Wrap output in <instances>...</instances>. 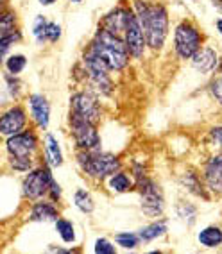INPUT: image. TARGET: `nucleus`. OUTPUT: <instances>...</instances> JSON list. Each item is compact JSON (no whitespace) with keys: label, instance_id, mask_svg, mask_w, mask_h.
<instances>
[{"label":"nucleus","instance_id":"2","mask_svg":"<svg viewBox=\"0 0 222 254\" xmlns=\"http://www.w3.org/2000/svg\"><path fill=\"white\" fill-rule=\"evenodd\" d=\"M86 50L95 56L111 73L124 72L129 66V61H131V56L127 52L124 38L117 36V34L106 31L102 27L97 29Z\"/></svg>","mask_w":222,"mask_h":254},{"label":"nucleus","instance_id":"18","mask_svg":"<svg viewBox=\"0 0 222 254\" xmlns=\"http://www.w3.org/2000/svg\"><path fill=\"white\" fill-rule=\"evenodd\" d=\"M179 185H181L190 195L210 200L208 190H206V186H204L203 177L195 172V170H186V172H183L181 176H179Z\"/></svg>","mask_w":222,"mask_h":254},{"label":"nucleus","instance_id":"3","mask_svg":"<svg viewBox=\"0 0 222 254\" xmlns=\"http://www.w3.org/2000/svg\"><path fill=\"white\" fill-rule=\"evenodd\" d=\"M75 163L86 177L97 183L106 181L111 174L122 168V159L113 152H106L102 149L97 150H77Z\"/></svg>","mask_w":222,"mask_h":254},{"label":"nucleus","instance_id":"30","mask_svg":"<svg viewBox=\"0 0 222 254\" xmlns=\"http://www.w3.org/2000/svg\"><path fill=\"white\" fill-rule=\"evenodd\" d=\"M47 23L49 20L43 14H36V18L32 20V38L36 41V45L47 43Z\"/></svg>","mask_w":222,"mask_h":254},{"label":"nucleus","instance_id":"28","mask_svg":"<svg viewBox=\"0 0 222 254\" xmlns=\"http://www.w3.org/2000/svg\"><path fill=\"white\" fill-rule=\"evenodd\" d=\"M115 244L118 247H122L124 251H135L138 245L142 244L140 236L138 233H133V231H120L115 235Z\"/></svg>","mask_w":222,"mask_h":254},{"label":"nucleus","instance_id":"9","mask_svg":"<svg viewBox=\"0 0 222 254\" xmlns=\"http://www.w3.org/2000/svg\"><path fill=\"white\" fill-rule=\"evenodd\" d=\"M68 129H70V134H72V140L77 150H97L102 147L97 124L68 117Z\"/></svg>","mask_w":222,"mask_h":254},{"label":"nucleus","instance_id":"24","mask_svg":"<svg viewBox=\"0 0 222 254\" xmlns=\"http://www.w3.org/2000/svg\"><path fill=\"white\" fill-rule=\"evenodd\" d=\"M56 226V233H58V236L63 240V244H74L75 242V226H74L72 220H68V218H63L59 217L58 220L54 222Z\"/></svg>","mask_w":222,"mask_h":254},{"label":"nucleus","instance_id":"20","mask_svg":"<svg viewBox=\"0 0 222 254\" xmlns=\"http://www.w3.org/2000/svg\"><path fill=\"white\" fill-rule=\"evenodd\" d=\"M167 231H168V220L167 218H159V220H154V222L140 227L138 229V236H140V240L144 244H150V242H154L167 235Z\"/></svg>","mask_w":222,"mask_h":254},{"label":"nucleus","instance_id":"21","mask_svg":"<svg viewBox=\"0 0 222 254\" xmlns=\"http://www.w3.org/2000/svg\"><path fill=\"white\" fill-rule=\"evenodd\" d=\"M197 242L199 245L206 247V249H217L222 245V227L219 226H206L201 229L197 235Z\"/></svg>","mask_w":222,"mask_h":254},{"label":"nucleus","instance_id":"8","mask_svg":"<svg viewBox=\"0 0 222 254\" xmlns=\"http://www.w3.org/2000/svg\"><path fill=\"white\" fill-rule=\"evenodd\" d=\"M5 152L11 158H36L40 152V136L34 127H25L5 140Z\"/></svg>","mask_w":222,"mask_h":254},{"label":"nucleus","instance_id":"26","mask_svg":"<svg viewBox=\"0 0 222 254\" xmlns=\"http://www.w3.org/2000/svg\"><path fill=\"white\" fill-rule=\"evenodd\" d=\"M4 84H5V91H7V97L13 100H18L23 93V82L20 79V75H13V73H4Z\"/></svg>","mask_w":222,"mask_h":254},{"label":"nucleus","instance_id":"6","mask_svg":"<svg viewBox=\"0 0 222 254\" xmlns=\"http://www.w3.org/2000/svg\"><path fill=\"white\" fill-rule=\"evenodd\" d=\"M52 181H54V176H52V168L49 165L41 163L32 167L22 179V197L31 202L38 199H45Z\"/></svg>","mask_w":222,"mask_h":254},{"label":"nucleus","instance_id":"1","mask_svg":"<svg viewBox=\"0 0 222 254\" xmlns=\"http://www.w3.org/2000/svg\"><path fill=\"white\" fill-rule=\"evenodd\" d=\"M131 7L144 29L147 47L154 52L163 50L170 25L167 5L159 0H131Z\"/></svg>","mask_w":222,"mask_h":254},{"label":"nucleus","instance_id":"12","mask_svg":"<svg viewBox=\"0 0 222 254\" xmlns=\"http://www.w3.org/2000/svg\"><path fill=\"white\" fill-rule=\"evenodd\" d=\"M27 108L31 120L41 131H47L50 124V102L43 93H31L27 97Z\"/></svg>","mask_w":222,"mask_h":254},{"label":"nucleus","instance_id":"17","mask_svg":"<svg viewBox=\"0 0 222 254\" xmlns=\"http://www.w3.org/2000/svg\"><path fill=\"white\" fill-rule=\"evenodd\" d=\"M43 163L50 168H59L63 165V150L59 147L58 138L52 132H45L43 136Z\"/></svg>","mask_w":222,"mask_h":254},{"label":"nucleus","instance_id":"11","mask_svg":"<svg viewBox=\"0 0 222 254\" xmlns=\"http://www.w3.org/2000/svg\"><path fill=\"white\" fill-rule=\"evenodd\" d=\"M29 117L22 104H14L0 113V136H13L27 127Z\"/></svg>","mask_w":222,"mask_h":254},{"label":"nucleus","instance_id":"4","mask_svg":"<svg viewBox=\"0 0 222 254\" xmlns=\"http://www.w3.org/2000/svg\"><path fill=\"white\" fill-rule=\"evenodd\" d=\"M135 190L140 195V209L144 211L145 217L149 218H158L163 215L165 211V195L161 186L150 179L149 176L136 179L135 181Z\"/></svg>","mask_w":222,"mask_h":254},{"label":"nucleus","instance_id":"23","mask_svg":"<svg viewBox=\"0 0 222 254\" xmlns=\"http://www.w3.org/2000/svg\"><path fill=\"white\" fill-rule=\"evenodd\" d=\"M18 13L9 7L5 13L0 14V38L2 36H11L18 31Z\"/></svg>","mask_w":222,"mask_h":254},{"label":"nucleus","instance_id":"25","mask_svg":"<svg viewBox=\"0 0 222 254\" xmlns=\"http://www.w3.org/2000/svg\"><path fill=\"white\" fill-rule=\"evenodd\" d=\"M176 215L179 220L186 224V226H194L197 220V206L186 200H179L176 204Z\"/></svg>","mask_w":222,"mask_h":254},{"label":"nucleus","instance_id":"29","mask_svg":"<svg viewBox=\"0 0 222 254\" xmlns=\"http://www.w3.org/2000/svg\"><path fill=\"white\" fill-rule=\"evenodd\" d=\"M4 68L7 73L20 75L23 70L27 68V58L23 54H9L4 61Z\"/></svg>","mask_w":222,"mask_h":254},{"label":"nucleus","instance_id":"22","mask_svg":"<svg viewBox=\"0 0 222 254\" xmlns=\"http://www.w3.org/2000/svg\"><path fill=\"white\" fill-rule=\"evenodd\" d=\"M74 206L84 215H91L95 209V200L91 197V193L84 188H77L74 191Z\"/></svg>","mask_w":222,"mask_h":254},{"label":"nucleus","instance_id":"41","mask_svg":"<svg viewBox=\"0 0 222 254\" xmlns=\"http://www.w3.org/2000/svg\"><path fill=\"white\" fill-rule=\"evenodd\" d=\"M68 2H70V4H75V5H79V4H82V2H84V0H68Z\"/></svg>","mask_w":222,"mask_h":254},{"label":"nucleus","instance_id":"13","mask_svg":"<svg viewBox=\"0 0 222 254\" xmlns=\"http://www.w3.org/2000/svg\"><path fill=\"white\" fill-rule=\"evenodd\" d=\"M203 181L213 195H222V152L213 154L203 167Z\"/></svg>","mask_w":222,"mask_h":254},{"label":"nucleus","instance_id":"19","mask_svg":"<svg viewBox=\"0 0 222 254\" xmlns=\"http://www.w3.org/2000/svg\"><path fill=\"white\" fill-rule=\"evenodd\" d=\"M106 181H108L109 191L115 193V195H120V193H127V191L135 190V177L129 176L127 172H124L122 168L117 170L115 174H111Z\"/></svg>","mask_w":222,"mask_h":254},{"label":"nucleus","instance_id":"36","mask_svg":"<svg viewBox=\"0 0 222 254\" xmlns=\"http://www.w3.org/2000/svg\"><path fill=\"white\" fill-rule=\"evenodd\" d=\"M210 140L213 147H217L219 152H222V126H215L210 129Z\"/></svg>","mask_w":222,"mask_h":254},{"label":"nucleus","instance_id":"34","mask_svg":"<svg viewBox=\"0 0 222 254\" xmlns=\"http://www.w3.org/2000/svg\"><path fill=\"white\" fill-rule=\"evenodd\" d=\"M210 93L215 99V102L222 108V77H215L210 82Z\"/></svg>","mask_w":222,"mask_h":254},{"label":"nucleus","instance_id":"38","mask_svg":"<svg viewBox=\"0 0 222 254\" xmlns=\"http://www.w3.org/2000/svg\"><path fill=\"white\" fill-rule=\"evenodd\" d=\"M38 2H40V4L43 5V7H49V5L56 4V2H58V0H38Z\"/></svg>","mask_w":222,"mask_h":254},{"label":"nucleus","instance_id":"7","mask_svg":"<svg viewBox=\"0 0 222 254\" xmlns=\"http://www.w3.org/2000/svg\"><path fill=\"white\" fill-rule=\"evenodd\" d=\"M68 117L81 118L86 122L97 124L99 126L102 118V104L97 93L91 90H79L70 95V113Z\"/></svg>","mask_w":222,"mask_h":254},{"label":"nucleus","instance_id":"10","mask_svg":"<svg viewBox=\"0 0 222 254\" xmlns=\"http://www.w3.org/2000/svg\"><path fill=\"white\" fill-rule=\"evenodd\" d=\"M124 43L127 47V52L131 56V59L135 61H142L145 58V52H147V40H145L144 29H142L140 22L136 18L135 11L131 13L129 20L126 23V29H124Z\"/></svg>","mask_w":222,"mask_h":254},{"label":"nucleus","instance_id":"33","mask_svg":"<svg viewBox=\"0 0 222 254\" xmlns=\"http://www.w3.org/2000/svg\"><path fill=\"white\" fill-rule=\"evenodd\" d=\"M63 36V29L58 22H49L47 23V41L49 43H58Z\"/></svg>","mask_w":222,"mask_h":254},{"label":"nucleus","instance_id":"40","mask_svg":"<svg viewBox=\"0 0 222 254\" xmlns=\"http://www.w3.org/2000/svg\"><path fill=\"white\" fill-rule=\"evenodd\" d=\"M215 27H217L219 34H221V36H222V18H219L217 22H215Z\"/></svg>","mask_w":222,"mask_h":254},{"label":"nucleus","instance_id":"27","mask_svg":"<svg viewBox=\"0 0 222 254\" xmlns=\"http://www.w3.org/2000/svg\"><path fill=\"white\" fill-rule=\"evenodd\" d=\"M23 41V32L16 31L14 34H11V36H2L0 38V64H4L5 58L9 56L11 49H13L14 45H18V43H22Z\"/></svg>","mask_w":222,"mask_h":254},{"label":"nucleus","instance_id":"5","mask_svg":"<svg viewBox=\"0 0 222 254\" xmlns=\"http://www.w3.org/2000/svg\"><path fill=\"white\" fill-rule=\"evenodd\" d=\"M203 32L190 20H181L174 29V52L177 59L186 61L203 47Z\"/></svg>","mask_w":222,"mask_h":254},{"label":"nucleus","instance_id":"14","mask_svg":"<svg viewBox=\"0 0 222 254\" xmlns=\"http://www.w3.org/2000/svg\"><path fill=\"white\" fill-rule=\"evenodd\" d=\"M133 13V7L131 5H126V4H120L117 7L106 13L100 20L99 27L106 29V31L113 32L117 36H124V29H126V23L129 20Z\"/></svg>","mask_w":222,"mask_h":254},{"label":"nucleus","instance_id":"32","mask_svg":"<svg viewBox=\"0 0 222 254\" xmlns=\"http://www.w3.org/2000/svg\"><path fill=\"white\" fill-rule=\"evenodd\" d=\"M93 251L97 254H115L117 253V247L108 238H97L95 244H93Z\"/></svg>","mask_w":222,"mask_h":254},{"label":"nucleus","instance_id":"16","mask_svg":"<svg viewBox=\"0 0 222 254\" xmlns=\"http://www.w3.org/2000/svg\"><path fill=\"white\" fill-rule=\"evenodd\" d=\"M190 61H192L194 70H197V72L203 73V75H208V73H212L213 70L217 68L219 56H217V52H215V49L203 45L194 56H192Z\"/></svg>","mask_w":222,"mask_h":254},{"label":"nucleus","instance_id":"31","mask_svg":"<svg viewBox=\"0 0 222 254\" xmlns=\"http://www.w3.org/2000/svg\"><path fill=\"white\" fill-rule=\"evenodd\" d=\"M7 165L14 174H27L32 167H36V158H11L7 156Z\"/></svg>","mask_w":222,"mask_h":254},{"label":"nucleus","instance_id":"37","mask_svg":"<svg viewBox=\"0 0 222 254\" xmlns=\"http://www.w3.org/2000/svg\"><path fill=\"white\" fill-rule=\"evenodd\" d=\"M9 2H11V0H0V14L5 13V11L9 9V7H11Z\"/></svg>","mask_w":222,"mask_h":254},{"label":"nucleus","instance_id":"39","mask_svg":"<svg viewBox=\"0 0 222 254\" xmlns=\"http://www.w3.org/2000/svg\"><path fill=\"white\" fill-rule=\"evenodd\" d=\"M212 4H213V7H215V9L222 13V0H212Z\"/></svg>","mask_w":222,"mask_h":254},{"label":"nucleus","instance_id":"35","mask_svg":"<svg viewBox=\"0 0 222 254\" xmlns=\"http://www.w3.org/2000/svg\"><path fill=\"white\" fill-rule=\"evenodd\" d=\"M61 197H63V188H61V185H59V183L54 179V181H52V185H50V188H49L47 199L52 200V202H56V204H59Z\"/></svg>","mask_w":222,"mask_h":254},{"label":"nucleus","instance_id":"15","mask_svg":"<svg viewBox=\"0 0 222 254\" xmlns=\"http://www.w3.org/2000/svg\"><path fill=\"white\" fill-rule=\"evenodd\" d=\"M29 222H40V224H50L56 222L61 215H59V208L56 202L45 199L32 200L31 208H29Z\"/></svg>","mask_w":222,"mask_h":254}]
</instances>
